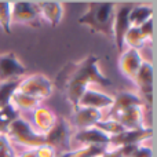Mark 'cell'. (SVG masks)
Returning <instances> with one entry per match:
<instances>
[{
	"label": "cell",
	"mask_w": 157,
	"mask_h": 157,
	"mask_svg": "<svg viewBox=\"0 0 157 157\" xmlns=\"http://www.w3.org/2000/svg\"><path fill=\"white\" fill-rule=\"evenodd\" d=\"M98 62H99L98 57L88 55L78 62H69L58 75L57 86L63 92L66 101L72 105L73 112L77 110L80 98L92 84H99L105 87L112 84L110 78L101 72Z\"/></svg>",
	"instance_id": "obj_1"
},
{
	"label": "cell",
	"mask_w": 157,
	"mask_h": 157,
	"mask_svg": "<svg viewBox=\"0 0 157 157\" xmlns=\"http://www.w3.org/2000/svg\"><path fill=\"white\" fill-rule=\"evenodd\" d=\"M116 4L112 2H94L87 6V10L78 18V24L86 25L91 32L102 33L113 40V21Z\"/></svg>",
	"instance_id": "obj_2"
},
{
	"label": "cell",
	"mask_w": 157,
	"mask_h": 157,
	"mask_svg": "<svg viewBox=\"0 0 157 157\" xmlns=\"http://www.w3.org/2000/svg\"><path fill=\"white\" fill-rule=\"evenodd\" d=\"M6 135L11 142V145L15 144L26 149H35L39 145L46 144V135L39 134L28 120L19 116L15 120H13V123L8 125Z\"/></svg>",
	"instance_id": "obj_3"
},
{
	"label": "cell",
	"mask_w": 157,
	"mask_h": 157,
	"mask_svg": "<svg viewBox=\"0 0 157 157\" xmlns=\"http://www.w3.org/2000/svg\"><path fill=\"white\" fill-rule=\"evenodd\" d=\"M18 91L22 94L30 95L41 102L52 95L54 91V84L47 76L41 73H35L25 76L19 80Z\"/></svg>",
	"instance_id": "obj_4"
},
{
	"label": "cell",
	"mask_w": 157,
	"mask_h": 157,
	"mask_svg": "<svg viewBox=\"0 0 157 157\" xmlns=\"http://www.w3.org/2000/svg\"><path fill=\"white\" fill-rule=\"evenodd\" d=\"M72 135H73V131H72L71 123L65 117L58 116L55 125L46 135V144L52 146L55 150L62 149L65 152H68L69 146H71Z\"/></svg>",
	"instance_id": "obj_5"
},
{
	"label": "cell",
	"mask_w": 157,
	"mask_h": 157,
	"mask_svg": "<svg viewBox=\"0 0 157 157\" xmlns=\"http://www.w3.org/2000/svg\"><path fill=\"white\" fill-rule=\"evenodd\" d=\"M134 4L124 3V4L116 6L114 10V21H113V41L116 43V47L120 52L124 51V35L131 28L130 25V11Z\"/></svg>",
	"instance_id": "obj_6"
},
{
	"label": "cell",
	"mask_w": 157,
	"mask_h": 157,
	"mask_svg": "<svg viewBox=\"0 0 157 157\" xmlns=\"http://www.w3.org/2000/svg\"><path fill=\"white\" fill-rule=\"evenodd\" d=\"M40 15L36 2H11V24L29 25L37 24Z\"/></svg>",
	"instance_id": "obj_7"
},
{
	"label": "cell",
	"mask_w": 157,
	"mask_h": 157,
	"mask_svg": "<svg viewBox=\"0 0 157 157\" xmlns=\"http://www.w3.org/2000/svg\"><path fill=\"white\" fill-rule=\"evenodd\" d=\"M26 68L21 63L14 52L0 54V83L11 80H21L25 77Z\"/></svg>",
	"instance_id": "obj_8"
},
{
	"label": "cell",
	"mask_w": 157,
	"mask_h": 157,
	"mask_svg": "<svg viewBox=\"0 0 157 157\" xmlns=\"http://www.w3.org/2000/svg\"><path fill=\"white\" fill-rule=\"evenodd\" d=\"M153 136V130L149 127L144 130H125L119 135L110 136L109 146L110 147H121L128 145H142Z\"/></svg>",
	"instance_id": "obj_9"
},
{
	"label": "cell",
	"mask_w": 157,
	"mask_h": 157,
	"mask_svg": "<svg viewBox=\"0 0 157 157\" xmlns=\"http://www.w3.org/2000/svg\"><path fill=\"white\" fill-rule=\"evenodd\" d=\"M144 61L145 59L142 58L141 51L134 48H125L123 52H120L119 69L125 78L134 81V78H135Z\"/></svg>",
	"instance_id": "obj_10"
},
{
	"label": "cell",
	"mask_w": 157,
	"mask_h": 157,
	"mask_svg": "<svg viewBox=\"0 0 157 157\" xmlns=\"http://www.w3.org/2000/svg\"><path fill=\"white\" fill-rule=\"evenodd\" d=\"M113 102L114 98L112 95L90 87V88L86 90V92L78 101V108H91L103 112L105 109H110L113 106Z\"/></svg>",
	"instance_id": "obj_11"
},
{
	"label": "cell",
	"mask_w": 157,
	"mask_h": 157,
	"mask_svg": "<svg viewBox=\"0 0 157 157\" xmlns=\"http://www.w3.org/2000/svg\"><path fill=\"white\" fill-rule=\"evenodd\" d=\"M112 120L119 121L125 130H144L146 128L145 124V106H131L123 110Z\"/></svg>",
	"instance_id": "obj_12"
},
{
	"label": "cell",
	"mask_w": 157,
	"mask_h": 157,
	"mask_svg": "<svg viewBox=\"0 0 157 157\" xmlns=\"http://www.w3.org/2000/svg\"><path fill=\"white\" fill-rule=\"evenodd\" d=\"M57 119L58 116L47 106H39L37 109L30 112V120H32L30 124L39 134H43V135H47L52 130V127L57 123Z\"/></svg>",
	"instance_id": "obj_13"
},
{
	"label": "cell",
	"mask_w": 157,
	"mask_h": 157,
	"mask_svg": "<svg viewBox=\"0 0 157 157\" xmlns=\"http://www.w3.org/2000/svg\"><path fill=\"white\" fill-rule=\"evenodd\" d=\"M153 80H155L153 63L149 62V61H144L132 83L138 87V90L145 97H147L149 105H152L153 101Z\"/></svg>",
	"instance_id": "obj_14"
},
{
	"label": "cell",
	"mask_w": 157,
	"mask_h": 157,
	"mask_svg": "<svg viewBox=\"0 0 157 157\" xmlns=\"http://www.w3.org/2000/svg\"><path fill=\"white\" fill-rule=\"evenodd\" d=\"M113 98H114L113 106L109 109V113L103 119H113L114 116H117L119 113H121L123 110L131 108V106H138V105L145 106V99H142L141 95L134 91H120Z\"/></svg>",
	"instance_id": "obj_15"
},
{
	"label": "cell",
	"mask_w": 157,
	"mask_h": 157,
	"mask_svg": "<svg viewBox=\"0 0 157 157\" xmlns=\"http://www.w3.org/2000/svg\"><path fill=\"white\" fill-rule=\"evenodd\" d=\"M72 139L81 146H88V145H109L110 136L106 135L97 127H90L86 130H77L73 132Z\"/></svg>",
	"instance_id": "obj_16"
},
{
	"label": "cell",
	"mask_w": 157,
	"mask_h": 157,
	"mask_svg": "<svg viewBox=\"0 0 157 157\" xmlns=\"http://www.w3.org/2000/svg\"><path fill=\"white\" fill-rule=\"evenodd\" d=\"M105 114L102 110L91 108H78L73 112V125L76 130H86L90 127H95L97 123L103 120Z\"/></svg>",
	"instance_id": "obj_17"
},
{
	"label": "cell",
	"mask_w": 157,
	"mask_h": 157,
	"mask_svg": "<svg viewBox=\"0 0 157 157\" xmlns=\"http://www.w3.org/2000/svg\"><path fill=\"white\" fill-rule=\"evenodd\" d=\"M39 15L50 26L55 28L63 18V4L61 2H37Z\"/></svg>",
	"instance_id": "obj_18"
},
{
	"label": "cell",
	"mask_w": 157,
	"mask_h": 157,
	"mask_svg": "<svg viewBox=\"0 0 157 157\" xmlns=\"http://www.w3.org/2000/svg\"><path fill=\"white\" fill-rule=\"evenodd\" d=\"M10 106H13L17 112H22V113H30L35 109H37L39 106H41V102L36 98L30 97V95L22 94L17 90L13 95H11V101H10Z\"/></svg>",
	"instance_id": "obj_19"
},
{
	"label": "cell",
	"mask_w": 157,
	"mask_h": 157,
	"mask_svg": "<svg viewBox=\"0 0 157 157\" xmlns=\"http://www.w3.org/2000/svg\"><path fill=\"white\" fill-rule=\"evenodd\" d=\"M109 145H88L80 146L77 149L68 150L61 157H102L108 152Z\"/></svg>",
	"instance_id": "obj_20"
},
{
	"label": "cell",
	"mask_w": 157,
	"mask_h": 157,
	"mask_svg": "<svg viewBox=\"0 0 157 157\" xmlns=\"http://www.w3.org/2000/svg\"><path fill=\"white\" fill-rule=\"evenodd\" d=\"M153 8L150 6H132L130 11V15H128V19H130V25L131 26L139 28L141 25H144L147 19L153 18Z\"/></svg>",
	"instance_id": "obj_21"
},
{
	"label": "cell",
	"mask_w": 157,
	"mask_h": 157,
	"mask_svg": "<svg viewBox=\"0 0 157 157\" xmlns=\"http://www.w3.org/2000/svg\"><path fill=\"white\" fill-rule=\"evenodd\" d=\"M125 46H127V48H134L138 50V51H141V48L146 46V40L141 33L139 28L131 26L127 30V33L124 35V47Z\"/></svg>",
	"instance_id": "obj_22"
},
{
	"label": "cell",
	"mask_w": 157,
	"mask_h": 157,
	"mask_svg": "<svg viewBox=\"0 0 157 157\" xmlns=\"http://www.w3.org/2000/svg\"><path fill=\"white\" fill-rule=\"evenodd\" d=\"M18 86H19V80H11V81L0 83V109L10 105L11 95L18 90Z\"/></svg>",
	"instance_id": "obj_23"
},
{
	"label": "cell",
	"mask_w": 157,
	"mask_h": 157,
	"mask_svg": "<svg viewBox=\"0 0 157 157\" xmlns=\"http://www.w3.org/2000/svg\"><path fill=\"white\" fill-rule=\"evenodd\" d=\"M95 127H97L98 130H101L102 132H105L106 135H109V136L119 135L120 132L125 131V128L123 127V125L120 124L119 121H116V120H112V119H103V120H101L99 123H97V125H95Z\"/></svg>",
	"instance_id": "obj_24"
},
{
	"label": "cell",
	"mask_w": 157,
	"mask_h": 157,
	"mask_svg": "<svg viewBox=\"0 0 157 157\" xmlns=\"http://www.w3.org/2000/svg\"><path fill=\"white\" fill-rule=\"evenodd\" d=\"M11 2H0V28L6 33H11Z\"/></svg>",
	"instance_id": "obj_25"
},
{
	"label": "cell",
	"mask_w": 157,
	"mask_h": 157,
	"mask_svg": "<svg viewBox=\"0 0 157 157\" xmlns=\"http://www.w3.org/2000/svg\"><path fill=\"white\" fill-rule=\"evenodd\" d=\"M18 117V112L13 108V106H6V108L0 109V132L6 134L8 125L13 123V120H15Z\"/></svg>",
	"instance_id": "obj_26"
},
{
	"label": "cell",
	"mask_w": 157,
	"mask_h": 157,
	"mask_svg": "<svg viewBox=\"0 0 157 157\" xmlns=\"http://www.w3.org/2000/svg\"><path fill=\"white\" fill-rule=\"evenodd\" d=\"M139 30H141V33L144 35L146 43H147V41H149V43H152V41H153V36H155V29H153V18L147 19L144 25H141V26H139Z\"/></svg>",
	"instance_id": "obj_27"
},
{
	"label": "cell",
	"mask_w": 157,
	"mask_h": 157,
	"mask_svg": "<svg viewBox=\"0 0 157 157\" xmlns=\"http://www.w3.org/2000/svg\"><path fill=\"white\" fill-rule=\"evenodd\" d=\"M35 152L36 157H57V150L47 144L39 145L37 147H35Z\"/></svg>",
	"instance_id": "obj_28"
},
{
	"label": "cell",
	"mask_w": 157,
	"mask_h": 157,
	"mask_svg": "<svg viewBox=\"0 0 157 157\" xmlns=\"http://www.w3.org/2000/svg\"><path fill=\"white\" fill-rule=\"evenodd\" d=\"M131 157H153V152H152V147L146 146V145H139L138 149L134 152V155Z\"/></svg>",
	"instance_id": "obj_29"
},
{
	"label": "cell",
	"mask_w": 157,
	"mask_h": 157,
	"mask_svg": "<svg viewBox=\"0 0 157 157\" xmlns=\"http://www.w3.org/2000/svg\"><path fill=\"white\" fill-rule=\"evenodd\" d=\"M0 157H15V150H14L13 145L0 150Z\"/></svg>",
	"instance_id": "obj_30"
},
{
	"label": "cell",
	"mask_w": 157,
	"mask_h": 157,
	"mask_svg": "<svg viewBox=\"0 0 157 157\" xmlns=\"http://www.w3.org/2000/svg\"><path fill=\"white\" fill-rule=\"evenodd\" d=\"M102 157H123L121 156V153L119 152V149H116V147H110L109 146V149H108V152L105 153Z\"/></svg>",
	"instance_id": "obj_31"
},
{
	"label": "cell",
	"mask_w": 157,
	"mask_h": 157,
	"mask_svg": "<svg viewBox=\"0 0 157 157\" xmlns=\"http://www.w3.org/2000/svg\"><path fill=\"white\" fill-rule=\"evenodd\" d=\"M7 146H11V142L8 141V138H7L6 134L0 132V150L4 149V147H7Z\"/></svg>",
	"instance_id": "obj_32"
},
{
	"label": "cell",
	"mask_w": 157,
	"mask_h": 157,
	"mask_svg": "<svg viewBox=\"0 0 157 157\" xmlns=\"http://www.w3.org/2000/svg\"><path fill=\"white\" fill-rule=\"evenodd\" d=\"M15 157H36V152L35 149H26V150H22L18 155L15 153Z\"/></svg>",
	"instance_id": "obj_33"
}]
</instances>
